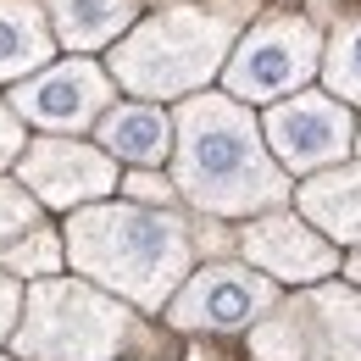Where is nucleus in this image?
I'll return each instance as SVG.
<instances>
[{
    "mask_svg": "<svg viewBox=\"0 0 361 361\" xmlns=\"http://www.w3.org/2000/svg\"><path fill=\"white\" fill-rule=\"evenodd\" d=\"M67 262L94 289L161 312L195 267V228L167 206H78L67 223Z\"/></svg>",
    "mask_w": 361,
    "mask_h": 361,
    "instance_id": "obj_1",
    "label": "nucleus"
},
{
    "mask_svg": "<svg viewBox=\"0 0 361 361\" xmlns=\"http://www.w3.org/2000/svg\"><path fill=\"white\" fill-rule=\"evenodd\" d=\"M178 189L212 217H256L289 200L283 167L233 94H195L178 106Z\"/></svg>",
    "mask_w": 361,
    "mask_h": 361,
    "instance_id": "obj_2",
    "label": "nucleus"
},
{
    "mask_svg": "<svg viewBox=\"0 0 361 361\" xmlns=\"http://www.w3.org/2000/svg\"><path fill=\"white\" fill-rule=\"evenodd\" d=\"M239 23H245V0L173 6L111 50V73L134 94H189L223 67V50L233 45Z\"/></svg>",
    "mask_w": 361,
    "mask_h": 361,
    "instance_id": "obj_3",
    "label": "nucleus"
},
{
    "mask_svg": "<svg viewBox=\"0 0 361 361\" xmlns=\"http://www.w3.org/2000/svg\"><path fill=\"white\" fill-rule=\"evenodd\" d=\"M134 317L123 300L84 278H39L23 295V317L11 328L17 361H111L123 350Z\"/></svg>",
    "mask_w": 361,
    "mask_h": 361,
    "instance_id": "obj_4",
    "label": "nucleus"
},
{
    "mask_svg": "<svg viewBox=\"0 0 361 361\" xmlns=\"http://www.w3.org/2000/svg\"><path fill=\"white\" fill-rule=\"evenodd\" d=\"M256 361H361V289L306 283L250 328Z\"/></svg>",
    "mask_w": 361,
    "mask_h": 361,
    "instance_id": "obj_5",
    "label": "nucleus"
},
{
    "mask_svg": "<svg viewBox=\"0 0 361 361\" xmlns=\"http://www.w3.org/2000/svg\"><path fill=\"white\" fill-rule=\"evenodd\" d=\"M272 306H278L272 278H262L256 267H239V262H212V267L189 272L161 312L173 328H189V334H239V328H256Z\"/></svg>",
    "mask_w": 361,
    "mask_h": 361,
    "instance_id": "obj_6",
    "label": "nucleus"
},
{
    "mask_svg": "<svg viewBox=\"0 0 361 361\" xmlns=\"http://www.w3.org/2000/svg\"><path fill=\"white\" fill-rule=\"evenodd\" d=\"M322 61V39L306 17H267L228 61V94L233 100H278L300 90Z\"/></svg>",
    "mask_w": 361,
    "mask_h": 361,
    "instance_id": "obj_7",
    "label": "nucleus"
},
{
    "mask_svg": "<svg viewBox=\"0 0 361 361\" xmlns=\"http://www.w3.org/2000/svg\"><path fill=\"white\" fill-rule=\"evenodd\" d=\"M262 134H267L272 156L283 167L317 173V167H334V161L350 156L356 123H350L345 100H334V94H295V100H283V106L267 111V128Z\"/></svg>",
    "mask_w": 361,
    "mask_h": 361,
    "instance_id": "obj_8",
    "label": "nucleus"
},
{
    "mask_svg": "<svg viewBox=\"0 0 361 361\" xmlns=\"http://www.w3.org/2000/svg\"><path fill=\"white\" fill-rule=\"evenodd\" d=\"M17 178L28 183L34 200L61 206V212H78V206L106 200L117 189V167H111L106 150H90L78 139H34L17 156Z\"/></svg>",
    "mask_w": 361,
    "mask_h": 361,
    "instance_id": "obj_9",
    "label": "nucleus"
},
{
    "mask_svg": "<svg viewBox=\"0 0 361 361\" xmlns=\"http://www.w3.org/2000/svg\"><path fill=\"white\" fill-rule=\"evenodd\" d=\"M245 262L272 278V283H322L328 272H339V245H328L306 217L267 212L239 233Z\"/></svg>",
    "mask_w": 361,
    "mask_h": 361,
    "instance_id": "obj_10",
    "label": "nucleus"
},
{
    "mask_svg": "<svg viewBox=\"0 0 361 361\" xmlns=\"http://www.w3.org/2000/svg\"><path fill=\"white\" fill-rule=\"evenodd\" d=\"M106 100H111L106 73L90 61H67V67H50L45 78L23 84L11 94V111L39 123V128H84L106 111Z\"/></svg>",
    "mask_w": 361,
    "mask_h": 361,
    "instance_id": "obj_11",
    "label": "nucleus"
},
{
    "mask_svg": "<svg viewBox=\"0 0 361 361\" xmlns=\"http://www.w3.org/2000/svg\"><path fill=\"white\" fill-rule=\"evenodd\" d=\"M300 217L328 245H361V167H334L322 178L300 183Z\"/></svg>",
    "mask_w": 361,
    "mask_h": 361,
    "instance_id": "obj_12",
    "label": "nucleus"
},
{
    "mask_svg": "<svg viewBox=\"0 0 361 361\" xmlns=\"http://www.w3.org/2000/svg\"><path fill=\"white\" fill-rule=\"evenodd\" d=\"M100 145H106V156H123L134 167H156L173 145V123L156 106H117L100 123Z\"/></svg>",
    "mask_w": 361,
    "mask_h": 361,
    "instance_id": "obj_13",
    "label": "nucleus"
},
{
    "mask_svg": "<svg viewBox=\"0 0 361 361\" xmlns=\"http://www.w3.org/2000/svg\"><path fill=\"white\" fill-rule=\"evenodd\" d=\"M50 61V34L34 0H0V78H23Z\"/></svg>",
    "mask_w": 361,
    "mask_h": 361,
    "instance_id": "obj_14",
    "label": "nucleus"
},
{
    "mask_svg": "<svg viewBox=\"0 0 361 361\" xmlns=\"http://www.w3.org/2000/svg\"><path fill=\"white\" fill-rule=\"evenodd\" d=\"M45 6L56 17L61 45H73V50H100L134 17V0H45Z\"/></svg>",
    "mask_w": 361,
    "mask_h": 361,
    "instance_id": "obj_15",
    "label": "nucleus"
},
{
    "mask_svg": "<svg viewBox=\"0 0 361 361\" xmlns=\"http://www.w3.org/2000/svg\"><path fill=\"white\" fill-rule=\"evenodd\" d=\"M322 78H328V94H339V100H361V17H350L339 34H334V45L322 50Z\"/></svg>",
    "mask_w": 361,
    "mask_h": 361,
    "instance_id": "obj_16",
    "label": "nucleus"
},
{
    "mask_svg": "<svg viewBox=\"0 0 361 361\" xmlns=\"http://www.w3.org/2000/svg\"><path fill=\"white\" fill-rule=\"evenodd\" d=\"M0 272H23V278H56L61 272V239L50 228H28L0 250Z\"/></svg>",
    "mask_w": 361,
    "mask_h": 361,
    "instance_id": "obj_17",
    "label": "nucleus"
},
{
    "mask_svg": "<svg viewBox=\"0 0 361 361\" xmlns=\"http://www.w3.org/2000/svg\"><path fill=\"white\" fill-rule=\"evenodd\" d=\"M34 223H39V200H34L28 189H17V183H0V250H6L17 233H28Z\"/></svg>",
    "mask_w": 361,
    "mask_h": 361,
    "instance_id": "obj_18",
    "label": "nucleus"
},
{
    "mask_svg": "<svg viewBox=\"0 0 361 361\" xmlns=\"http://www.w3.org/2000/svg\"><path fill=\"white\" fill-rule=\"evenodd\" d=\"M17 317H23V289H17L11 272H0V339H11Z\"/></svg>",
    "mask_w": 361,
    "mask_h": 361,
    "instance_id": "obj_19",
    "label": "nucleus"
},
{
    "mask_svg": "<svg viewBox=\"0 0 361 361\" xmlns=\"http://www.w3.org/2000/svg\"><path fill=\"white\" fill-rule=\"evenodd\" d=\"M128 195H134V206H145V200H156V206H167L173 200V189H167V178H156V173H134V178L123 183Z\"/></svg>",
    "mask_w": 361,
    "mask_h": 361,
    "instance_id": "obj_20",
    "label": "nucleus"
},
{
    "mask_svg": "<svg viewBox=\"0 0 361 361\" xmlns=\"http://www.w3.org/2000/svg\"><path fill=\"white\" fill-rule=\"evenodd\" d=\"M23 156V128H17V111H6L0 106V167L6 161H17Z\"/></svg>",
    "mask_w": 361,
    "mask_h": 361,
    "instance_id": "obj_21",
    "label": "nucleus"
},
{
    "mask_svg": "<svg viewBox=\"0 0 361 361\" xmlns=\"http://www.w3.org/2000/svg\"><path fill=\"white\" fill-rule=\"evenodd\" d=\"M345 278H350V283H356V289H361V250H356V256H350V262H345Z\"/></svg>",
    "mask_w": 361,
    "mask_h": 361,
    "instance_id": "obj_22",
    "label": "nucleus"
},
{
    "mask_svg": "<svg viewBox=\"0 0 361 361\" xmlns=\"http://www.w3.org/2000/svg\"><path fill=\"white\" fill-rule=\"evenodd\" d=\"M356 150H361V134H356Z\"/></svg>",
    "mask_w": 361,
    "mask_h": 361,
    "instance_id": "obj_23",
    "label": "nucleus"
},
{
    "mask_svg": "<svg viewBox=\"0 0 361 361\" xmlns=\"http://www.w3.org/2000/svg\"><path fill=\"white\" fill-rule=\"evenodd\" d=\"M0 361H6V356H0Z\"/></svg>",
    "mask_w": 361,
    "mask_h": 361,
    "instance_id": "obj_24",
    "label": "nucleus"
}]
</instances>
